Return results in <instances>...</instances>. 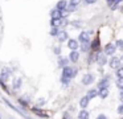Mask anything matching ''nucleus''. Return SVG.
Wrapping results in <instances>:
<instances>
[{"label": "nucleus", "instance_id": "obj_1", "mask_svg": "<svg viewBox=\"0 0 123 119\" xmlns=\"http://www.w3.org/2000/svg\"><path fill=\"white\" fill-rule=\"evenodd\" d=\"M75 73H77V70L73 69V68H70V66H65V68H62V77H65V78L72 79L73 77L75 75Z\"/></svg>", "mask_w": 123, "mask_h": 119}, {"label": "nucleus", "instance_id": "obj_2", "mask_svg": "<svg viewBox=\"0 0 123 119\" xmlns=\"http://www.w3.org/2000/svg\"><path fill=\"white\" fill-rule=\"evenodd\" d=\"M93 34V31H89V32H81L80 33V37H78V40H80L81 42H86V41H90V36Z\"/></svg>", "mask_w": 123, "mask_h": 119}, {"label": "nucleus", "instance_id": "obj_3", "mask_svg": "<svg viewBox=\"0 0 123 119\" xmlns=\"http://www.w3.org/2000/svg\"><path fill=\"white\" fill-rule=\"evenodd\" d=\"M115 52H117V46L114 44H107L105 46V54L106 56H114Z\"/></svg>", "mask_w": 123, "mask_h": 119}, {"label": "nucleus", "instance_id": "obj_4", "mask_svg": "<svg viewBox=\"0 0 123 119\" xmlns=\"http://www.w3.org/2000/svg\"><path fill=\"white\" fill-rule=\"evenodd\" d=\"M93 81H94V75L91 73H87V74H85V75H83V78H82V85L87 86V85L93 83Z\"/></svg>", "mask_w": 123, "mask_h": 119}, {"label": "nucleus", "instance_id": "obj_5", "mask_svg": "<svg viewBox=\"0 0 123 119\" xmlns=\"http://www.w3.org/2000/svg\"><path fill=\"white\" fill-rule=\"evenodd\" d=\"M9 74H11V70H9V69H7V68H4L3 71H1V74H0V81H1V82L8 81Z\"/></svg>", "mask_w": 123, "mask_h": 119}, {"label": "nucleus", "instance_id": "obj_6", "mask_svg": "<svg viewBox=\"0 0 123 119\" xmlns=\"http://www.w3.org/2000/svg\"><path fill=\"white\" fill-rule=\"evenodd\" d=\"M119 63H120L119 58L115 57V56H112L111 60H110V62H109V65H110V68H112V69H118L119 68Z\"/></svg>", "mask_w": 123, "mask_h": 119}, {"label": "nucleus", "instance_id": "obj_7", "mask_svg": "<svg viewBox=\"0 0 123 119\" xmlns=\"http://www.w3.org/2000/svg\"><path fill=\"white\" fill-rule=\"evenodd\" d=\"M68 46H69V49H72V50H77L78 46H80V42H78L77 40L72 38V40L68 41Z\"/></svg>", "mask_w": 123, "mask_h": 119}, {"label": "nucleus", "instance_id": "obj_8", "mask_svg": "<svg viewBox=\"0 0 123 119\" xmlns=\"http://www.w3.org/2000/svg\"><path fill=\"white\" fill-rule=\"evenodd\" d=\"M97 62L99 63L101 66H103V65H106L107 63V58H106V54L105 53H101V54H98L97 56Z\"/></svg>", "mask_w": 123, "mask_h": 119}, {"label": "nucleus", "instance_id": "obj_9", "mask_svg": "<svg viewBox=\"0 0 123 119\" xmlns=\"http://www.w3.org/2000/svg\"><path fill=\"white\" fill-rule=\"evenodd\" d=\"M66 7H68V1H66V0H58L57 4H56V8H57V9H60V11H65V9H66Z\"/></svg>", "mask_w": 123, "mask_h": 119}, {"label": "nucleus", "instance_id": "obj_10", "mask_svg": "<svg viewBox=\"0 0 123 119\" xmlns=\"http://www.w3.org/2000/svg\"><path fill=\"white\" fill-rule=\"evenodd\" d=\"M78 58H80V53L77 52V50H72V53L69 54V61H72V62H77Z\"/></svg>", "mask_w": 123, "mask_h": 119}, {"label": "nucleus", "instance_id": "obj_11", "mask_svg": "<svg viewBox=\"0 0 123 119\" xmlns=\"http://www.w3.org/2000/svg\"><path fill=\"white\" fill-rule=\"evenodd\" d=\"M89 102H90V99H89L86 95H85V97H82V98L80 99V107L82 108V110H83V108H86V107L89 106Z\"/></svg>", "mask_w": 123, "mask_h": 119}, {"label": "nucleus", "instance_id": "obj_12", "mask_svg": "<svg viewBox=\"0 0 123 119\" xmlns=\"http://www.w3.org/2000/svg\"><path fill=\"white\" fill-rule=\"evenodd\" d=\"M50 16H52V19H61L62 17V11L54 8V9L50 12Z\"/></svg>", "mask_w": 123, "mask_h": 119}, {"label": "nucleus", "instance_id": "obj_13", "mask_svg": "<svg viewBox=\"0 0 123 119\" xmlns=\"http://www.w3.org/2000/svg\"><path fill=\"white\" fill-rule=\"evenodd\" d=\"M57 38H58V41L60 42H64V41H66L68 40V32H65V31H61L58 33V36H57Z\"/></svg>", "mask_w": 123, "mask_h": 119}, {"label": "nucleus", "instance_id": "obj_14", "mask_svg": "<svg viewBox=\"0 0 123 119\" xmlns=\"http://www.w3.org/2000/svg\"><path fill=\"white\" fill-rule=\"evenodd\" d=\"M98 95L102 98V99H105V98H107V95H109V89H107V87H103V89H99V91H98Z\"/></svg>", "mask_w": 123, "mask_h": 119}, {"label": "nucleus", "instance_id": "obj_15", "mask_svg": "<svg viewBox=\"0 0 123 119\" xmlns=\"http://www.w3.org/2000/svg\"><path fill=\"white\" fill-rule=\"evenodd\" d=\"M97 95H98V90H95V89H91V90H89L87 91V94H86V97L89 98V99H93V98H95Z\"/></svg>", "mask_w": 123, "mask_h": 119}, {"label": "nucleus", "instance_id": "obj_16", "mask_svg": "<svg viewBox=\"0 0 123 119\" xmlns=\"http://www.w3.org/2000/svg\"><path fill=\"white\" fill-rule=\"evenodd\" d=\"M109 86V78H103L101 82L98 83V87L99 89H103V87H107Z\"/></svg>", "mask_w": 123, "mask_h": 119}, {"label": "nucleus", "instance_id": "obj_17", "mask_svg": "<svg viewBox=\"0 0 123 119\" xmlns=\"http://www.w3.org/2000/svg\"><path fill=\"white\" fill-rule=\"evenodd\" d=\"M68 63H69V58H60L58 60V65L61 66V68H65V66H68Z\"/></svg>", "mask_w": 123, "mask_h": 119}, {"label": "nucleus", "instance_id": "obj_18", "mask_svg": "<svg viewBox=\"0 0 123 119\" xmlns=\"http://www.w3.org/2000/svg\"><path fill=\"white\" fill-rule=\"evenodd\" d=\"M78 119H89V113L85 110V108L78 114Z\"/></svg>", "mask_w": 123, "mask_h": 119}, {"label": "nucleus", "instance_id": "obj_19", "mask_svg": "<svg viewBox=\"0 0 123 119\" xmlns=\"http://www.w3.org/2000/svg\"><path fill=\"white\" fill-rule=\"evenodd\" d=\"M90 49V41H86V42H82L81 44V50L82 52H87Z\"/></svg>", "mask_w": 123, "mask_h": 119}, {"label": "nucleus", "instance_id": "obj_20", "mask_svg": "<svg viewBox=\"0 0 123 119\" xmlns=\"http://www.w3.org/2000/svg\"><path fill=\"white\" fill-rule=\"evenodd\" d=\"M50 25L52 26H57V28H58V26L61 25V19H52Z\"/></svg>", "mask_w": 123, "mask_h": 119}, {"label": "nucleus", "instance_id": "obj_21", "mask_svg": "<svg viewBox=\"0 0 123 119\" xmlns=\"http://www.w3.org/2000/svg\"><path fill=\"white\" fill-rule=\"evenodd\" d=\"M58 33H60L58 28H57V26H52V29H50V32H49V34H50V36L57 37V36H58Z\"/></svg>", "mask_w": 123, "mask_h": 119}, {"label": "nucleus", "instance_id": "obj_22", "mask_svg": "<svg viewBox=\"0 0 123 119\" xmlns=\"http://www.w3.org/2000/svg\"><path fill=\"white\" fill-rule=\"evenodd\" d=\"M21 83H23L21 78H16V79L13 81V87H15V89H20V86H21Z\"/></svg>", "mask_w": 123, "mask_h": 119}, {"label": "nucleus", "instance_id": "obj_23", "mask_svg": "<svg viewBox=\"0 0 123 119\" xmlns=\"http://www.w3.org/2000/svg\"><path fill=\"white\" fill-rule=\"evenodd\" d=\"M90 45H91V48H93L94 50L98 49V48H99V38H95L93 42H90Z\"/></svg>", "mask_w": 123, "mask_h": 119}, {"label": "nucleus", "instance_id": "obj_24", "mask_svg": "<svg viewBox=\"0 0 123 119\" xmlns=\"http://www.w3.org/2000/svg\"><path fill=\"white\" fill-rule=\"evenodd\" d=\"M117 77L118 78H123V66L117 69Z\"/></svg>", "mask_w": 123, "mask_h": 119}, {"label": "nucleus", "instance_id": "obj_25", "mask_svg": "<svg viewBox=\"0 0 123 119\" xmlns=\"http://www.w3.org/2000/svg\"><path fill=\"white\" fill-rule=\"evenodd\" d=\"M117 86H118V89L123 90V78H118L117 79Z\"/></svg>", "mask_w": 123, "mask_h": 119}, {"label": "nucleus", "instance_id": "obj_26", "mask_svg": "<svg viewBox=\"0 0 123 119\" xmlns=\"http://www.w3.org/2000/svg\"><path fill=\"white\" fill-rule=\"evenodd\" d=\"M115 46H117L119 50H123V40H118L117 44H115Z\"/></svg>", "mask_w": 123, "mask_h": 119}, {"label": "nucleus", "instance_id": "obj_27", "mask_svg": "<svg viewBox=\"0 0 123 119\" xmlns=\"http://www.w3.org/2000/svg\"><path fill=\"white\" fill-rule=\"evenodd\" d=\"M33 111H35L36 114H38V115H40L41 118H48V116H46V114H45V113H43V111H38L37 108H35V110H33Z\"/></svg>", "mask_w": 123, "mask_h": 119}, {"label": "nucleus", "instance_id": "obj_28", "mask_svg": "<svg viewBox=\"0 0 123 119\" xmlns=\"http://www.w3.org/2000/svg\"><path fill=\"white\" fill-rule=\"evenodd\" d=\"M61 82H62V85H69L70 79L69 78H65V77H61Z\"/></svg>", "mask_w": 123, "mask_h": 119}, {"label": "nucleus", "instance_id": "obj_29", "mask_svg": "<svg viewBox=\"0 0 123 119\" xmlns=\"http://www.w3.org/2000/svg\"><path fill=\"white\" fill-rule=\"evenodd\" d=\"M81 0H70V5H73V7H77L78 4H80Z\"/></svg>", "mask_w": 123, "mask_h": 119}, {"label": "nucleus", "instance_id": "obj_30", "mask_svg": "<svg viewBox=\"0 0 123 119\" xmlns=\"http://www.w3.org/2000/svg\"><path fill=\"white\" fill-rule=\"evenodd\" d=\"M83 1H85V4H94L97 0H83Z\"/></svg>", "mask_w": 123, "mask_h": 119}, {"label": "nucleus", "instance_id": "obj_31", "mask_svg": "<svg viewBox=\"0 0 123 119\" xmlns=\"http://www.w3.org/2000/svg\"><path fill=\"white\" fill-rule=\"evenodd\" d=\"M68 24H69V23H68V20H65V19L62 20V19H61V25H62V26H66Z\"/></svg>", "mask_w": 123, "mask_h": 119}, {"label": "nucleus", "instance_id": "obj_32", "mask_svg": "<svg viewBox=\"0 0 123 119\" xmlns=\"http://www.w3.org/2000/svg\"><path fill=\"white\" fill-rule=\"evenodd\" d=\"M53 50H54V53H56V54H60V48L58 46H54Z\"/></svg>", "mask_w": 123, "mask_h": 119}, {"label": "nucleus", "instance_id": "obj_33", "mask_svg": "<svg viewBox=\"0 0 123 119\" xmlns=\"http://www.w3.org/2000/svg\"><path fill=\"white\" fill-rule=\"evenodd\" d=\"M118 113H119V114H123V105H120L119 107H118Z\"/></svg>", "mask_w": 123, "mask_h": 119}, {"label": "nucleus", "instance_id": "obj_34", "mask_svg": "<svg viewBox=\"0 0 123 119\" xmlns=\"http://www.w3.org/2000/svg\"><path fill=\"white\" fill-rule=\"evenodd\" d=\"M72 25H73V26H77V28H80V26H81V23H72Z\"/></svg>", "mask_w": 123, "mask_h": 119}, {"label": "nucleus", "instance_id": "obj_35", "mask_svg": "<svg viewBox=\"0 0 123 119\" xmlns=\"http://www.w3.org/2000/svg\"><path fill=\"white\" fill-rule=\"evenodd\" d=\"M97 119H107V118H106V115H99Z\"/></svg>", "mask_w": 123, "mask_h": 119}, {"label": "nucleus", "instance_id": "obj_36", "mask_svg": "<svg viewBox=\"0 0 123 119\" xmlns=\"http://www.w3.org/2000/svg\"><path fill=\"white\" fill-rule=\"evenodd\" d=\"M120 98L123 99V90H120Z\"/></svg>", "mask_w": 123, "mask_h": 119}, {"label": "nucleus", "instance_id": "obj_37", "mask_svg": "<svg viewBox=\"0 0 123 119\" xmlns=\"http://www.w3.org/2000/svg\"><path fill=\"white\" fill-rule=\"evenodd\" d=\"M119 60H120V61H123V57H122V58H119Z\"/></svg>", "mask_w": 123, "mask_h": 119}]
</instances>
